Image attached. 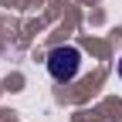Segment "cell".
Here are the masks:
<instances>
[{"label": "cell", "mask_w": 122, "mask_h": 122, "mask_svg": "<svg viewBox=\"0 0 122 122\" xmlns=\"http://www.w3.org/2000/svg\"><path fill=\"white\" fill-rule=\"evenodd\" d=\"M115 75H119V81H122V54H119V65H115Z\"/></svg>", "instance_id": "cell-2"}, {"label": "cell", "mask_w": 122, "mask_h": 122, "mask_svg": "<svg viewBox=\"0 0 122 122\" xmlns=\"http://www.w3.org/2000/svg\"><path fill=\"white\" fill-rule=\"evenodd\" d=\"M44 68H48V75H51L58 85H68V81H75V78L81 75L85 54H81V48H75V44H58V48L48 51Z\"/></svg>", "instance_id": "cell-1"}]
</instances>
